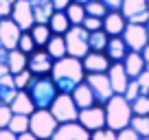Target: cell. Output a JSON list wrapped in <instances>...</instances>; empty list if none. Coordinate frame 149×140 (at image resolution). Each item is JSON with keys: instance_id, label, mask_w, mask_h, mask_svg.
I'll list each match as a JSON object with an SVG mask.
<instances>
[{"instance_id": "cell-1", "label": "cell", "mask_w": 149, "mask_h": 140, "mask_svg": "<svg viewBox=\"0 0 149 140\" xmlns=\"http://www.w3.org/2000/svg\"><path fill=\"white\" fill-rule=\"evenodd\" d=\"M53 83L57 85L59 94H72L77 85H81L86 81V70L81 59L74 57H64V59L53 64V72H51Z\"/></svg>"}, {"instance_id": "cell-2", "label": "cell", "mask_w": 149, "mask_h": 140, "mask_svg": "<svg viewBox=\"0 0 149 140\" xmlns=\"http://www.w3.org/2000/svg\"><path fill=\"white\" fill-rule=\"evenodd\" d=\"M103 107H105V127L107 129L118 134V131L130 127L132 118H134V112H132V103L127 101L125 96L114 94Z\"/></svg>"}, {"instance_id": "cell-3", "label": "cell", "mask_w": 149, "mask_h": 140, "mask_svg": "<svg viewBox=\"0 0 149 140\" xmlns=\"http://www.w3.org/2000/svg\"><path fill=\"white\" fill-rule=\"evenodd\" d=\"M26 94L31 96L35 110H51L55 98L59 96V90L51 77H33L26 88Z\"/></svg>"}, {"instance_id": "cell-4", "label": "cell", "mask_w": 149, "mask_h": 140, "mask_svg": "<svg viewBox=\"0 0 149 140\" xmlns=\"http://www.w3.org/2000/svg\"><path fill=\"white\" fill-rule=\"evenodd\" d=\"M57 127H59V123L53 118L51 110H35L29 118V131L37 140H51L55 136Z\"/></svg>"}, {"instance_id": "cell-5", "label": "cell", "mask_w": 149, "mask_h": 140, "mask_svg": "<svg viewBox=\"0 0 149 140\" xmlns=\"http://www.w3.org/2000/svg\"><path fill=\"white\" fill-rule=\"evenodd\" d=\"M88 37H90V33L86 31L84 26H70V31L64 35L68 57H74V59H84V57L90 53Z\"/></svg>"}, {"instance_id": "cell-6", "label": "cell", "mask_w": 149, "mask_h": 140, "mask_svg": "<svg viewBox=\"0 0 149 140\" xmlns=\"http://www.w3.org/2000/svg\"><path fill=\"white\" fill-rule=\"evenodd\" d=\"M51 114L59 125L77 123V118H79V107L74 105L70 94H59V96L55 98V103L51 105Z\"/></svg>"}, {"instance_id": "cell-7", "label": "cell", "mask_w": 149, "mask_h": 140, "mask_svg": "<svg viewBox=\"0 0 149 140\" xmlns=\"http://www.w3.org/2000/svg\"><path fill=\"white\" fill-rule=\"evenodd\" d=\"M121 15L127 24H147L149 22V5L147 0H123Z\"/></svg>"}, {"instance_id": "cell-8", "label": "cell", "mask_w": 149, "mask_h": 140, "mask_svg": "<svg viewBox=\"0 0 149 140\" xmlns=\"http://www.w3.org/2000/svg\"><path fill=\"white\" fill-rule=\"evenodd\" d=\"M121 37L132 53H143L145 46L149 44V35H147L145 24H127Z\"/></svg>"}, {"instance_id": "cell-9", "label": "cell", "mask_w": 149, "mask_h": 140, "mask_svg": "<svg viewBox=\"0 0 149 140\" xmlns=\"http://www.w3.org/2000/svg\"><path fill=\"white\" fill-rule=\"evenodd\" d=\"M77 123L84 125L90 134L105 129V107H103V105H92V107H88V110H79Z\"/></svg>"}, {"instance_id": "cell-10", "label": "cell", "mask_w": 149, "mask_h": 140, "mask_svg": "<svg viewBox=\"0 0 149 140\" xmlns=\"http://www.w3.org/2000/svg\"><path fill=\"white\" fill-rule=\"evenodd\" d=\"M86 83L90 85L94 98H97V105H105L112 96H114V90L110 85L107 75H86Z\"/></svg>"}, {"instance_id": "cell-11", "label": "cell", "mask_w": 149, "mask_h": 140, "mask_svg": "<svg viewBox=\"0 0 149 140\" xmlns=\"http://www.w3.org/2000/svg\"><path fill=\"white\" fill-rule=\"evenodd\" d=\"M11 20L20 26L22 33H29L35 26V18H33V9H31V0H15L13 9H11Z\"/></svg>"}, {"instance_id": "cell-12", "label": "cell", "mask_w": 149, "mask_h": 140, "mask_svg": "<svg viewBox=\"0 0 149 140\" xmlns=\"http://www.w3.org/2000/svg\"><path fill=\"white\" fill-rule=\"evenodd\" d=\"M53 64H55V61L51 59V55H48L44 48H37L33 55H29V66H26V70L31 72L33 77H51Z\"/></svg>"}, {"instance_id": "cell-13", "label": "cell", "mask_w": 149, "mask_h": 140, "mask_svg": "<svg viewBox=\"0 0 149 140\" xmlns=\"http://www.w3.org/2000/svg\"><path fill=\"white\" fill-rule=\"evenodd\" d=\"M20 37H22V31H20V26L13 20L11 18L0 20V44L7 51H15L18 44H20Z\"/></svg>"}, {"instance_id": "cell-14", "label": "cell", "mask_w": 149, "mask_h": 140, "mask_svg": "<svg viewBox=\"0 0 149 140\" xmlns=\"http://www.w3.org/2000/svg\"><path fill=\"white\" fill-rule=\"evenodd\" d=\"M84 64V70L86 75H107V70H110L112 61L105 53H88V55L81 59Z\"/></svg>"}, {"instance_id": "cell-15", "label": "cell", "mask_w": 149, "mask_h": 140, "mask_svg": "<svg viewBox=\"0 0 149 140\" xmlns=\"http://www.w3.org/2000/svg\"><path fill=\"white\" fill-rule=\"evenodd\" d=\"M90 131L86 129L79 123H66V125H59L51 140H90Z\"/></svg>"}, {"instance_id": "cell-16", "label": "cell", "mask_w": 149, "mask_h": 140, "mask_svg": "<svg viewBox=\"0 0 149 140\" xmlns=\"http://www.w3.org/2000/svg\"><path fill=\"white\" fill-rule=\"evenodd\" d=\"M107 79H110V85L112 90H114V94H125L127 85H130V77H127L125 68H123V64H112L110 70H107Z\"/></svg>"}, {"instance_id": "cell-17", "label": "cell", "mask_w": 149, "mask_h": 140, "mask_svg": "<svg viewBox=\"0 0 149 140\" xmlns=\"http://www.w3.org/2000/svg\"><path fill=\"white\" fill-rule=\"evenodd\" d=\"M125 26H127V22L121 15V11H110V13L103 18V31H105L110 37H121Z\"/></svg>"}, {"instance_id": "cell-18", "label": "cell", "mask_w": 149, "mask_h": 140, "mask_svg": "<svg viewBox=\"0 0 149 140\" xmlns=\"http://www.w3.org/2000/svg\"><path fill=\"white\" fill-rule=\"evenodd\" d=\"M123 68H125L127 77L130 79H138L140 75H143L145 70H147V66H145V59L140 53H127V57L123 59Z\"/></svg>"}, {"instance_id": "cell-19", "label": "cell", "mask_w": 149, "mask_h": 140, "mask_svg": "<svg viewBox=\"0 0 149 140\" xmlns=\"http://www.w3.org/2000/svg\"><path fill=\"white\" fill-rule=\"evenodd\" d=\"M31 9L35 24H48L55 13V7L51 5V0H31Z\"/></svg>"}, {"instance_id": "cell-20", "label": "cell", "mask_w": 149, "mask_h": 140, "mask_svg": "<svg viewBox=\"0 0 149 140\" xmlns=\"http://www.w3.org/2000/svg\"><path fill=\"white\" fill-rule=\"evenodd\" d=\"M72 96V101H74V105L79 110H88V107H92V105H97V98H94V94H92V90H90V85L86 83H81V85H77L74 88V92L70 94Z\"/></svg>"}, {"instance_id": "cell-21", "label": "cell", "mask_w": 149, "mask_h": 140, "mask_svg": "<svg viewBox=\"0 0 149 140\" xmlns=\"http://www.w3.org/2000/svg\"><path fill=\"white\" fill-rule=\"evenodd\" d=\"M127 53H130V48H127V44L123 42V37H110L107 48H105V55L110 57L112 64H123V59L127 57Z\"/></svg>"}, {"instance_id": "cell-22", "label": "cell", "mask_w": 149, "mask_h": 140, "mask_svg": "<svg viewBox=\"0 0 149 140\" xmlns=\"http://www.w3.org/2000/svg\"><path fill=\"white\" fill-rule=\"evenodd\" d=\"M9 107H11V112L18 114V116H31V114L35 112V105H33L31 96L26 94V90L18 92V96L13 98V103H11Z\"/></svg>"}, {"instance_id": "cell-23", "label": "cell", "mask_w": 149, "mask_h": 140, "mask_svg": "<svg viewBox=\"0 0 149 140\" xmlns=\"http://www.w3.org/2000/svg\"><path fill=\"white\" fill-rule=\"evenodd\" d=\"M20 90L13 83V75H7L0 79V105H11Z\"/></svg>"}, {"instance_id": "cell-24", "label": "cell", "mask_w": 149, "mask_h": 140, "mask_svg": "<svg viewBox=\"0 0 149 140\" xmlns=\"http://www.w3.org/2000/svg\"><path fill=\"white\" fill-rule=\"evenodd\" d=\"M44 51L51 55V59H53V61H59V59H64V57H68L64 35H53V37L48 40V44H46V48H44Z\"/></svg>"}, {"instance_id": "cell-25", "label": "cell", "mask_w": 149, "mask_h": 140, "mask_svg": "<svg viewBox=\"0 0 149 140\" xmlns=\"http://www.w3.org/2000/svg\"><path fill=\"white\" fill-rule=\"evenodd\" d=\"M7 66H9V72L11 75H20V72H24L29 66V55H24V53H20L18 48L15 51H9V57H7Z\"/></svg>"}, {"instance_id": "cell-26", "label": "cell", "mask_w": 149, "mask_h": 140, "mask_svg": "<svg viewBox=\"0 0 149 140\" xmlns=\"http://www.w3.org/2000/svg\"><path fill=\"white\" fill-rule=\"evenodd\" d=\"M48 28H51L53 35H66V33L70 31V22H68L64 11H55V13H53L51 22H48Z\"/></svg>"}, {"instance_id": "cell-27", "label": "cell", "mask_w": 149, "mask_h": 140, "mask_svg": "<svg viewBox=\"0 0 149 140\" xmlns=\"http://www.w3.org/2000/svg\"><path fill=\"white\" fill-rule=\"evenodd\" d=\"M29 33H31V37H33V42H35L37 48H46L48 40L53 37V33H51V28H48V24H35Z\"/></svg>"}, {"instance_id": "cell-28", "label": "cell", "mask_w": 149, "mask_h": 140, "mask_svg": "<svg viewBox=\"0 0 149 140\" xmlns=\"http://www.w3.org/2000/svg\"><path fill=\"white\" fill-rule=\"evenodd\" d=\"M64 13H66V18H68L70 26H81L84 20L88 18V15H86V7L84 5H77V2H70L68 9H66Z\"/></svg>"}, {"instance_id": "cell-29", "label": "cell", "mask_w": 149, "mask_h": 140, "mask_svg": "<svg viewBox=\"0 0 149 140\" xmlns=\"http://www.w3.org/2000/svg\"><path fill=\"white\" fill-rule=\"evenodd\" d=\"M107 42H110V35H107L105 31H94L90 33V37H88V44H90V53H105L107 48Z\"/></svg>"}, {"instance_id": "cell-30", "label": "cell", "mask_w": 149, "mask_h": 140, "mask_svg": "<svg viewBox=\"0 0 149 140\" xmlns=\"http://www.w3.org/2000/svg\"><path fill=\"white\" fill-rule=\"evenodd\" d=\"M29 118L31 116H18V114H13V118H11V123H9L7 129H9L11 134H15V136L26 134L29 131Z\"/></svg>"}, {"instance_id": "cell-31", "label": "cell", "mask_w": 149, "mask_h": 140, "mask_svg": "<svg viewBox=\"0 0 149 140\" xmlns=\"http://www.w3.org/2000/svg\"><path fill=\"white\" fill-rule=\"evenodd\" d=\"M107 13H110V11H107V7L103 5V2H99V0H90L88 5H86V15H88V18H99V20H103Z\"/></svg>"}, {"instance_id": "cell-32", "label": "cell", "mask_w": 149, "mask_h": 140, "mask_svg": "<svg viewBox=\"0 0 149 140\" xmlns=\"http://www.w3.org/2000/svg\"><path fill=\"white\" fill-rule=\"evenodd\" d=\"M130 127L140 136V138H149V116H134Z\"/></svg>"}, {"instance_id": "cell-33", "label": "cell", "mask_w": 149, "mask_h": 140, "mask_svg": "<svg viewBox=\"0 0 149 140\" xmlns=\"http://www.w3.org/2000/svg\"><path fill=\"white\" fill-rule=\"evenodd\" d=\"M134 116H149V96H138L132 103Z\"/></svg>"}, {"instance_id": "cell-34", "label": "cell", "mask_w": 149, "mask_h": 140, "mask_svg": "<svg viewBox=\"0 0 149 140\" xmlns=\"http://www.w3.org/2000/svg\"><path fill=\"white\" fill-rule=\"evenodd\" d=\"M18 51L24 53V55H33V53L37 51L35 42H33L31 33H22V37H20V44H18Z\"/></svg>"}, {"instance_id": "cell-35", "label": "cell", "mask_w": 149, "mask_h": 140, "mask_svg": "<svg viewBox=\"0 0 149 140\" xmlns=\"http://www.w3.org/2000/svg\"><path fill=\"white\" fill-rule=\"evenodd\" d=\"M31 79H33V75L29 72V70H24V72H20V75H15V77H13V83H15V88L22 92V90H26V88H29Z\"/></svg>"}, {"instance_id": "cell-36", "label": "cell", "mask_w": 149, "mask_h": 140, "mask_svg": "<svg viewBox=\"0 0 149 140\" xmlns=\"http://www.w3.org/2000/svg\"><path fill=\"white\" fill-rule=\"evenodd\" d=\"M13 118V112H11L9 105H0V129H7Z\"/></svg>"}, {"instance_id": "cell-37", "label": "cell", "mask_w": 149, "mask_h": 140, "mask_svg": "<svg viewBox=\"0 0 149 140\" xmlns=\"http://www.w3.org/2000/svg\"><path fill=\"white\" fill-rule=\"evenodd\" d=\"M123 96H125L130 103H134L136 98L140 96V88H138V83H136V79L130 81V85H127V90H125V94H123Z\"/></svg>"}, {"instance_id": "cell-38", "label": "cell", "mask_w": 149, "mask_h": 140, "mask_svg": "<svg viewBox=\"0 0 149 140\" xmlns=\"http://www.w3.org/2000/svg\"><path fill=\"white\" fill-rule=\"evenodd\" d=\"M81 26H84V28H86V31H88V33L101 31V28H103V20H99V18H86Z\"/></svg>"}, {"instance_id": "cell-39", "label": "cell", "mask_w": 149, "mask_h": 140, "mask_svg": "<svg viewBox=\"0 0 149 140\" xmlns=\"http://www.w3.org/2000/svg\"><path fill=\"white\" fill-rule=\"evenodd\" d=\"M136 83L140 88V96H149V70H145L143 75L136 79Z\"/></svg>"}, {"instance_id": "cell-40", "label": "cell", "mask_w": 149, "mask_h": 140, "mask_svg": "<svg viewBox=\"0 0 149 140\" xmlns=\"http://www.w3.org/2000/svg\"><path fill=\"white\" fill-rule=\"evenodd\" d=\"M90 140H116V131L112 129H101V131H94L92 136H90Z\"/></svg>"}, {"instance_id": "cell-41", "label": "cell", "mask_w": 149, "mask_h": 140, "mask_svg": "<svg viewBox=\"0 0 149 140\" xmlns=\"http://www.w3.org/2000/svg\"><path fill=\"white\" fill-rule=\"evenodd\" d=\"M15 0H0V20H5L11 15V9H13Z\"/></svg>"}, {"instance_id": "cell-42", "label": "cell", "mask_w": 149, "mask_h": 140, "mask_svg": "<svg viewBox=\"0 0 149 140\" xmlns=\"http://www.w3.org/2000/svg\"><path fill=\"white\" fill-rule=\"evenodd\" d=\"M116 140H140V136L136 134L132 127H127V129H123V131L116 134Z\"/></svg>"}, {"instance_id": "cell-43", "label": "cell", "mask_w": 149, "mask_h": 140, "mask_svg": "<svg viewBox=\"0 0 149 140\" xmlns=\"http://www.w3.org/2000/svg\"><path fill=\"white\" fill-rule=\"evenodd\" d=\"M99 2H103L107 7V11H121V5H123V0H99Z\"/></svg>"}, {"instance_id": "cell-44", "label": "cell", "mask_w": 149, "mask_h": 140, "mask_svg": "<svg viewBox=\"0 0 149 140\" xmlns=\"http://www.w3.org/2000/svg\"><path fill=\"white\" fill-rule=\"evenodd\" d=\"M70 2H72V0H51V5L55 7V11H66Z\"/></svg>"}, {"instance_id": "cell-45", "label": "cell", "mask_w": 149, "mask_h": 140, "mask_svg": "<svg viewBox=\"0 0 149 140\" xmlns=\"http://www.w3.org/2000/svg\"><path fill=\"white\" fill-rule=\"evenodd\" d=\"M0 140H18V136L11 134L9 129H0Z\"/></svg>"}, {"instance_id": "cell-46", "label": "cell", "mask_w": 149, "mask_h": 140, "mask_svg": "<svg viewBox=\"0 0 149 140\" xmlns=\"http://www.w3.org/2000/svg\"><path fill=\"white\" fill-rule=\"evenodd\" d=\"M7 57H9V51L0 44V64H7Z\"/></svg>"}, {"instance_id": "cell-47", "label": "cell", "mask_w": 149, "mask_h": 140, "mask_svg": "<svg viewBox=\"0 0 149 140\" xmlns=\"http://www.w3.org/2000/svg\"><path fill=\"white\" fill-rule=\"evenodd\" d=\"M140 55H143V59H145V66H147V70H149V44L145 46V51L140 53Z\"/></svg>"}, {"instance_id": "cell-48", "label": "cell", "mask_w": 149, "mask_h": 140, "mask_svg": "<svg viewBox=\"0 0 149 140\" xmlns=\"http://www.w3.org/2000/svg\"><path fill=\"white\" fill-rule=\"evenodd\" d=\"M7 75H11V72H9V66H7V64H0V79L7 77Z\"/></svg>"}, {"instance_id": "cell-49", "label": "cell", "mask_w": 149, "mask_h": 140, "mask_svg": "<svg viewBox=\"0 0 149 140\" xmlns=\"http://www.w3.org/2000/svg\"><path fill=\"white\" fill-rule=\"evenodd\" d=\"M18 140H37V138L31 134V131H26V134H20V136H18Z\"/></svg>"}, {"instance_id": "cell-50", "label": "cell", "mask_w": 149, "mask_h": 140, "mask_svg": "<svg viewBox=\"0 0 149 140\" xmlns=\"http://www.w3.org/2000/svg\"><path fill=\"white\" fill-rule=\"evenodd\" d=\"M72 2H77V5H84V7H86V5L90 2V0H72Z\"/></svg>"}, {"instance_id": "cell-51", "label": "cell", "mask_w": 149, "mask_h": 140, "mask_svg": "<svg viewBox=\"0 0 149 140\" xmlns=\"http://www.w3.org/2000/svg\"><path fill=\"white\" fill-rule=\"evenodd\" d=\"M145 28H147V35H149V22H147V24H145Z\"/></svg>"}, {"instance_id": "cell-52", "label": "cell", "mask_w": 149, "mask_h": 140, "mask_svg": "<svg viewBox=\"0 0 149 140\" xmlns=\"http://www.w3.org/2000/svg\"><path fill=\"white\" fill-rule=\"evenodd\" d=\"M140 140H149V138H140Z\"/></svg>"}, {"instance_id": "cell-53", "label": "cell", "mask_w": 149, "mask_h": 140, "mask_svg": "<svg viewBox=\"0 0 149 140\" xmlns=\"http://www.w3.org/2000/svg\"><path fill=\"white\" fill-rule=\"evenodd\" d=\"M147 5H149V0H147Z\"/></svg>"}]
</instances>
